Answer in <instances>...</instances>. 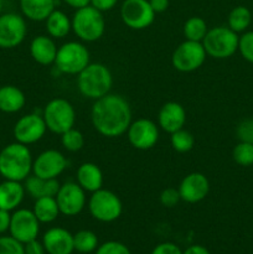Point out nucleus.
<instances>
[{
	"mask_svg": "<svg viewBox=\"0 0 253 254\" xmlns=\"http://www.w3.org/2000/svg\"><path fill=\"white\" fill-rule=\"evenodd\" d=\"M113 76L103 64H89L77 77V87L82 96L89 99H99L109 93Z\"/></svg>",
	"mask_w": 253,
	"mask_h": 254,
	"instance_id": "3",
	"label": "nucleus"
},
{
	"mask_svg": "<svg viewBox=\"0 0 253 254\" xmlns=\"http://www.w3.org/2000/svg\"><path fill=\"white\" fill-rule=\"evenodd\" d=\"M32 212L35 213L40 223L54 222L60 215V208L57 205L56 197L46 196V197L36 198Z\"/></svg>",
	"mask_w": 253,
	"mask_h": 254,
	"instance_id": "26",
	"label": "nucleus"
},
{
	"mask_svg": "<svg viewBox=\"0 0 253 254\" xmlns=\"http://www.w3.org/2000/svg\"><path fill=\"white\" fill-rule=\"evenodd\" d=\"M233 160L241 166L253 165V144L240 141L233 149Z\"/></svg>",
	"mask_w": 253,
	"mask_h": 254,
	"instance_id": "33",
	"label": "nucleus"
},
{
	"mask_svg": "<svg viewBox=\"0 0 253 254\" xmlns=\"http://www.w3.org/2000/svg\"><path fill=\"white\" fill-rule=\"evenodd\" d=\"M26 36V22L20 15H0V49H14Z\"/></svg>",
	"mask_w": 253,
	"mask_h": 254,
	"instance_id": "12",
	"label": "nucleus"
},
{
	"mask_svg": "<svg viewBox=\"0 0 253 254\" xmlns=\"http://www.w3.org/2000/svg\"><path fill=\"white\" fill-rule=\"evenodd\" d=\"M30 54H31L32 59L37 64L47 66V64H55V60H56L57 55V47L51 37L40 35V36H36L31 41V45H30Z\"/></svg>",
	"mask_w": 253,
	"mask_h": 254,
	"instance_id": "20",
	"label": "nucleus"
},
{
	"mask_svg": "<svg viewBox=\"0 0 253 254\" xmlns=\"http://www.w3.org/2000/svg\"><path fill=\"white\" fill-rule=\"evenodd\" d=\"M237 32L231 30L230 27L217 26L208 30L206 36L203 37L202 46L206 55L213 59H228L238 50Z\"/></svg>",
	"mask_w": 253,
	"mask_h": 254,
	"instance_id": "5",
	"label": "nucleus"
},
{
	"mask_svg": "<svg viewBox=\"0 0 253 254\" xmlns=\"http://www.w3.org/2000/svg\"><path fill=\"white\" fill-rule=\"evenodd\" d=\"M159 127L164 131L174 133V131L183 129L186 123V112L180 103L168 102L161 107L158 116Z\"/></svg>",
	"mask_w": 253,
	"mask_h": 254,
	"instance_id": "19",
	"label": "nucleus"
},
{
	"mask_svg": "<svg viewBox=\"0 0 253 254\" xmlns=\"http://www.w3.org/2000/svg\"><path fill=\"white\" fill-rule=\"evenodd\" d=\"M238 50L246 61L253 64V31L245 32L238 39Z\"/></svg>",
	"mask_w": 253,
	"mask_h": 254,
	"instance_id": "34",
	"label": "nucleus"
},
{
	"mask_svg": "<svg viewBox=\"0 0 253 254\" xmlns=\"http://www.w3.org/2000/svg\"><path fill=\"white\" fill-rule=\"evenodd\" d=\"M32 170V156L27 145L12 143L0 151V175L5 180L22 181Z\"/></svg>",
	"mask_w": 253,
	"mask_h": 254,
	"instance_id": "2",
	"label": "nucleus"
},
{
	"mask_svg": "<svg viewBox=\"0 0 253 254\" xmlns=\"http://www.w3.org/2000/svg\"><path fill=\"white\" fill-rule=\"evenodd\" d=\"M171 146L174 150L178 153H188L195 145V138L190 131L185 130V129H179V130L171 133Z\"/></svg>",
	"mask_w": 253,
	"mask_h": 254,
	"instance_id": "31",
	"label": "nucleus"
},
{
	"mask_svg": "<svg viewBox=\"0 0 253 254\" xmlns=\"http://www.w3.org/2000/svg\"><path fill=\"white\" fill-rule=\"evenodd\" d=\"M47 130L44 118L37 114H26L16 122L14 127V136L17 143L24 145L34 144L42 139Z\"/></svg>",
	"mask_w": 253,
	"mask_h": 254,
	"instance_id": "15",
	"label": "nucleus"
},
{
	"mask_svg": "<svg viewBox=\"0 0 253 254\" xmlns=\"http://www.w3.org/2000/svg\"><path fill=\"white\" fill-rule=\"evenodd\" d=\"M151 9L154 12H164L169 7V0H149Z\"/></svg>",
	"mask_w": 253,
	"mask_h": 254,
	"instance_id": "43",
	"label": "nucleus"
},
{
	"mask_svg": "<svg viewBox=\"0 0 253 254\" xmlns=\"http://www.w3.org/2000/svg\"><path fill=\"white\" fill-rule=\"evenodd\" d=\"M74 251L81 254H89L98 248V237L88 230L78 231L73 235Z\"/></svg>",
	"mask_w": 253,
	"mask_h": 254,
	"instance_id": "28",
	"label": "nucleus"
},
{
	"mask_svg": "<svg viewBox=\"0 0 253 254\" xmlns=\"http://www.w3.org/2000/svg\"><path fill=\"white\" fill-rule=\"evenodd\" d=\"M55 0H20L21 11L32 21H44L55 10Z\"/></svg>",
	"mask_w": 253,
	"mask_h": 254,
	"instance_id": "24",
	"label": "nucleus"
},
{
	"mask_svg": "<svg viewBox=\"0 0 253 254\" xmlns=\"http://www.w3.org/2000/svg\"><path fill=\"white\" fill-rule=\"evenodd\" d=\"M181 200L180 193H179V190L174 188H168L160 193V202L161 205L165 206V207L171 208L174 206L178 205L179 201Z\"/></svg>",
	"mask_w": 253,
	"mask_h": 254,
	"instance_id": "38",
	"label": "nucleus"
},
{
	"mask_svg": "<svg viewBox=\"0 0 253 254\" xmlns=\"http://www.w3.org/2000/svg\"><path fill=\"white\" fill-rule=\"evenodd\" d=\"M86 191L77 183H66L60 186L56 195L60 213L64 216H76L82 212L86 206Z\"/></svg>",
	"mask_w": 253,
	"mask_h": 254,
	"instance_id": "13",
	"label": "nucleus"
},
{
	"mask_svg": "<svg viewBox=\"0 0 253 254\" xmlns=\"http://www.w3.org/2000/svg\"><path fill=\"white\" fill-rule=\"evenodd\" d=\"M124 24L133 30H143L150 26L155 17L149 0H124L121 7Z\"/></svg>",
	"mask_w": 253,
	"mask_h": 254,
	"instance_id": "10",
	"label": "nucleus"
},
{
	"mask_svg": "<svg viewBox=\"0 0 253 254\" xmlns=\"http://www.w3.org/2000/svg\"><path fill=\"white\" fill-rule=\"evenodd\" d=\"M45 248L42 243L37 242L36 240L24 245V254H45Z\"/></svg>",
	"mask_w": 253,
	"mask_h": 254,
	"instance_id": "41",
	"label": "nucleus"
},
{
	"mask_svg": "<svg viewBox=\"0 0 253 254\" xmlns=\"http://www.w3.org/2000/svg\"><path fill=\"white\" fill-rule=\"evenodd\" d=\"M42 118L49 130L61 135L64 131L73 128L76 112L68 101L63 98H55L46 104Z\"/></svg>",
	"mask_w": 253,
	"mask_h": 254,
	"instance_id": "6",
	"label": "nucleus"
},
{
	"mask_svg": "<svg viewBox=\"0 0 253 254\" xmlns=\"http://www.w3.org/2000/svg\"><path fill=\"white\" fill-rule=\"evenodd\" d=\"M207 25L202 17H190L184 25V35H185L186 40H190V41L201 42L207 34Z\"/></svg>",
	"mask_w": 253,
	"mask_h": 254,
	"instance_id": "30",
	"label": "nucleus"
},
{
	"mask_svg": "<svg viewBox=\"0 0 253 254\" xmlns=\"http://www.w3.org/2000/svg\"><path fill=\"white\" fill-rule=\"evenodd\" d=\"M24 195L25 188L20 181L5 180L0 184V210H15L22 202Z\"/></svg>",
	"mask_w": 253,
	"mask_h": 254,
	"instance_id": "22",
	"label": "nucleus"
},
{
	"mask_svg": "<svg viewBox=\"0 0 253 254\" xmlns=\"http://www.w3.org/2000/svg\"><path fill=\"white\" fill-rule=\"evenodd\" d=\"M252 15L248 7L236 6L228 15V27L235 32H243L251 24Z\"/></svg>",
	"mask_w": 253,
	"mask_h": 254,
	"instance_id": "29",
	"label": "nucleus"
},
{
	"mask_svg": "<svg viewBox=\"0 0 253 254\" xmlns=\"http://www.w3.org/2000/svg\"><path fill=\"white\" fill-rule=\"evenodd\" d=\"M42 246L49 254H72L73 235L61 227L50 228L42 237Z\"/></svg>",
	"mask_w": 253,
	"mask_h": 254,
	"instance_id": "18",
	"label": "nucleus"
},
{
	"mask_svg": "<svg viewBox=\"0 0 253 254\" xmlns=\"http://www.w3.org/2000/svg\"><path fill=\"white\" fill-rule=\"evenodd\" d=\"M0 254H24V245L11 236L0 237Z\"/></svg>",
	"mask_w": 253,
	"mask_h": 254,
	"instance_id": "35",
	"label": "nucleus"
},
{
	"mask_svg": "<svg viewBox=\"0 0 253 254\" xmlns=\"http://www.w3.org/2000/svg\"><path fill=\"white\" fill-rule=\"evenodd\" d=\"M206 59L202 42L186 40L179 45L171 56L174 68L180 72H192L200 68Z\"/></svg>",
	"mask_w": 253,
	"mask_h": 254,
	"instance_id": "9",
	"label": "nucleus"
},
{
	"mask_svg": "<svg viewBox=\"0 0 253 254\" xmlns=\"http://www.w3.org/2000/svg\"><path fill=\"white\" fill-rule=\"evenodd\" d=\"M118 0H91V5L99 11H108L116 6Z\"/></svg>",
	"mask_w": 253,
	"mask_h": 254,
	"instance_id": "40",
	"label": "nucleus"
},
{
	"mask_svg": "<svg viewBox=\"0 0 253 254\" xmlns=\"http://www.w3.org/2000/svg\"><path fill=\"white\" fill-rule=\"evenodd\" d=\"M46 29L50 36L62 39L67 36L72 29V21L64 12L54 10L46 19Z\"/></svg>",
	"mask_w": 253,
	"mask_h": 254,
	"instance_id": "27",
	"label": "nucleus"
},
{
	"mask_svg": "<svg viewBox=\"0 0 253 254\" xmlns=\"http://www.w3.org/2000/svg\"><path fill=\"white\" fill-rule=\"evenodd\" d=\"M128 140L138 150L151 149L159 139V129L150 119L140 118L130 123L128 130Z\"/></svg>",
	"mask_w": 253,
	"mask_h": 254,
	"instance_id": "14",
	"label": "nucleus"
},
{
	"mask_svg": "<svg viewBox=\"0 0 253 254\" xmlns=\"http://www.w3.org/2000/svg\"><path fill=\"white\" fill-rule=\"evenodd\" d=\"M10 235L22 245L35 241L40 231V222L32 211L21 208L11 215Z\"/></svg>",
	"mask_w": 253,
	"mask_h": 254,
	"instance_id": "11",
	"label": "nucleus"
},
{
	"mask_svg": "<svg viewBox=\"0 0 253 254\" xmlns=\"http://www.w3.org/2000/svg\"><path fill=\"white\" fill-rule=\"evenodd\" d=\"M77 184L88 192L102 189L103 185V174L101 169L93 163H83L77 170Z\"/></svg>",
	"mask_w": 253,
	"mask_h": 254,
	"instance_id": "23",
	"label": "nucleus"
},
{
	"mask_svg": "<svg viewBox=\"0 0 253 254\" xmlns=\"http://www.w3.org/2000/svg\"><path fill=\"white\" fill-rule=\"evenodd\" d=\"M88 210L92 217L99 222H113L118 220L123 211V205L118 196L109 190L99 189L92 192L88 201Z\"/></svg>",
	"mask_w": 253,
	"mask_h": 254,
	"instance_id": "7",
	"label": "nucleus"
},
{
	"mask_svg": "<svg viewBox=\"0 0 253 254\" xmlns=\"http://www.w3.org/2000/svg\"><path fill=\"white\" fill-rule=\"evenodd\" d=\"M67 5L74 7V9H81L91 4V0H63Z\"/></svg>",
	"mask_w": 253,
	"mask_h": 254,
	"instance_id": "45",
	"label": "nucleus"
},
{
	"mask_svg": "<svg viewBox=\"0 0 253 254\" xmlns=\"http://www.w3.org/2000/svg\"><path fill=\"white\" fill-rule=\"evenodd\" d=\"M55 64L62 73L78 74L89 64V52L79 42H67L57 50Z\"/></svg>",
	"mask_w": 253,
	"mask_h": 254,
	"instance_id": "8",
	"label": "nucleus"
},
{
	"mask_svg": "<svg viewBox=\"0 0 253 254\" xmlns=\"http://www.w3.org/2000/svg\"><path fill=\"white\" fill-rule=\"evenodd\" d=\"M178 190L181 200L189 203H196L207 196L210 183L203 174L191 173L183 179Z\"/></svg>",
	"mask_w": 253,
	"mask_h": 254,
	"instance_id": "17",
	"label": "nucleus"
},
{
	"mask_svg": "<svg viewBox=\"0 0 253 254\" xmlns=\"http://www.w3.org/2000/svg\"><path fill=\"white\" fill-rule=\"evenodd\" d=\"M236 134L240 141L253 144V119H243L236 129Z\"/></svg>",
	"mask_w": 253,
	"mask_h": 254,
	"instance_id": "37",
	"label": "nucleus"
},
{
	"mask_svg": "<svg viewBox=\"0 0 253 254\" xmlns=\"http://www.w3.org/2000/svg\"><path fill=\"white\" fill-rule=\"evenodd\" d=\"M96 254H131L126 245L117 241H108L97 248Z\"/></svg>",
	"mask_w": 253,
	"mask_h": 254,
	"instance_id": "36",
	"label": "nucleus"
},
{
	"mask_svg": "<svg viewBox=\"0 0 253 254\" xmlns=\"http://www.w3.org/2000/svg\"><path fill=\"white\" fill-rule=\"evenodd\" d=\"M94 129L101 135L116 138L126 133L131 123V109L126 98L118 94H106L96 99L91 111Z\"/></svg>",
	"mask_w": 253,
	"mask_h": 254,
	"instance_id": "1",
	"label": "nucleus"
},
{
	"mask_svg": "<svg viewBox=\"0 0 253 254\" xmlns=\"http://www.w3.org/2000/svg\"><path fill=\"white\" fill-rule=\"evenodd\" d=\"M106 29V21L102 11L92 5L77 9L72 19V30L81 40L93 42L101 39Z\"/></svg>",
	"mask_w": 253,
	"mask_h": 254,
	"instance_id": "4",
	"label": "nucleus"
},
{
	"mask_svg": "<svg viewBox=\"0 0 253 254\" xmlns=\"http://www.w3.org/2000/svg\"><path fill=\"white\" fill-rule=\"evenodd\" d=\"M10 222H11V215L9 211L0 210V235L9 231Z\"/></svg>",
	"mask_w": 253,
	"mask_h": 254,
	"instance_id": "42",
	"label": "nucleus"
},
{
	"mask_svg": "<svg viewBox=\"0 0 253 254\" xmlns=\"http://www.w3.org/2000/svg\"><path fill=\"white\" fill-rule=\"evenodd\" d=\"M183 254H211V253L208 252L207 248H205L203 246L195 245L189 247L185 252H183Z\"/></svg>",
	"mask_w": 253,
	"mask_h": 254,
	"instance_id": "44",
	"label": "nucleus"
},
{
	"mask_svg": "<svg viewBox=\"0 0 253 254\" xmlns=\"http://www.w3.org/2000/svg\"><path fill=\"white\" fill-rule=\"evenodd\" d=\"M151 254H183V251L174 243L165 242L156 246Z\"/></svg>",
	"mask_w": 253,
	"mask_h": 254,
	"instance_id": "39",
	"label": "nucleus"
},
{
	"mask_svg": "<svg viewBox=\"0 0 253 254\" xmlns=\"http://www.w3.org/2000/svg\"><path fill=\"white\" fill-rule=\"evenodd\" d=\"M25 106V94L15 86L0 87V111L4 113H16Z\"/></svg>",
	"mask_w": 253,
	"mask_h": 254,
	"instance_id": "25",
	"label": "nucleus"
},
{
	"mask_svg": "<svg viewBox=\"0 0 253 254\" xmlns=\"http://www.w3.org/2000/svg\"><path fill=\"white\" fill-rule=\"evenodd\" d=\"M61 143L66 150L78 151L84 145V136L79 130L71 128L69 130L61 134Z\"/></svg>",
	"mask_w": 253,
	"mask_h": 254,
	"instance_id": "32",
	"label": "nucleus"
},
{
	"mask_svg": "<svg viewBox=\"0 0 253 254\" xmlns=\"http://www.w3.org/2000/svg\"><path fill=\"white\" fill-rule=\"evenodd\" d=\"M67 166V160L55 149L45 150L32 161V173L42 179H57Z\"/></svg>",
	"mask_w": 253,
	"mask_h": 254,
	"instance_id": "16",
	"label": "nucleus"
},
{
	"mask_svg": "<svg viewBox=\"0 0 253 254\" xmlns=\"http://www.w3.org/2000/svg\"><path fill=\"white\" fill-rule=\"evenodd\" d=\"M60 184L57 179H42L39 176H27L25 179V191H27L31 197L35 200L40 197H56L57 192L60 190Z\"/></svg>",
	"mask_w": 253,
	"mask_h": 254,
	"instance_id": "21",
	"label": "nucleus"
}]
</instances>
